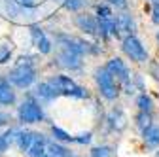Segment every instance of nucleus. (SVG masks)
<instances>
[{
	"instance_id": "1",
	"label": "nucleus",
	"mask_w": 159,
	"mask_h": 157,
	"mask_svg": "<svg viewBox=\"0 0 159 157\" xmlns=\"http://www.w3.org/2000/svg\"><path fill=\"white\" fill-rule=\"evenodd\" d=\"M17 115H19V121L21 123H38V121L44 119V110L32 96H29L27 101L21 102Z\"/></svg>"
},
{
	"instance_id": "2",
	"label": "nucleus",
	"mask_w": 159,
	"mask_h": 157,
	"mask_svg": "<svg viewBox=\"0 0 159 157\" xmlns=\"http://www.w3.org/2000/svg\"><path fill=\"white\" fill-rule=\"evenodd\" d=\"M8 80L17 85V87H21V89H27L34 80H36V72L34 68L29 65V63H19L8 76Z\"/></svg>"
},
{
	"instance_id": "3",
	"label": "nucleus",
	"mask_w": 159,
	"mask_h": 157,
	"mask_svg": "<svg viewBox=\"0 0 159 157\" xmlns=\"http://www.w3.org/2000/svg\"><path fill=\"white\" fill-rule=\"evenodd\" d=\"M95 80L98 83V89H101V95L108 101H114L117 96V85L114 82V76L106 70V68H98L95 72Z\"/></svg>"
},
{
	"instance_id": "4",
	"label": "nucleus",
	"mask_w": 159,
	"mask_h": 157,
	"mask_svg": "<svg viewBox=\"0 0 159 157\" xmlns=\"http://www.w3.org/2000/svg\"><path fill=\"white\" fill-rule=\"evenodd\" d=\"M123 51L125 55L131 59V61H136V63H146L148 61V53L144 49V46L140 44V40L134 36V34H129L123 38Z\"/></svg>"
},
{
	"instance_id": "5",
	"label": "nucleus",
	"mask_w": 159,
	"mask_h": 157,
	"mask_svg": "<svg viewBox=\"0 0 159 157\" xmlns=\"http://www.w3.org/2000/svg\"><path fill=\"white\" fill-rule=\"evenodd\" d=\"M112 76H116L119 82H123L125 83V87H127V93H133V85L129 83V68L125 66V63L121 61V59H110L108 61V65L104 66Z\"/></svg>"
},
{
	"instance_id": "6",
	"label": "nucleus",
	"mask_w": 159,
	"mask_h": 157,
	"mask_svg": "<svg viewBox=\"0 0 159 157\" xmlns=\"http://www.w3.org/2000/svg\"><path fill=\"white\" fill-rule=\"evenodd\" d=\"M48 83H49L59 95H68V96H72L74 91H76V87H78L68 76H55V78H51Z\"/></svg>"
},
{
	"instance_id": "7",
	"label": "nucleus",
	"mask_w": 159,
	"mask_h": 157,
	"mask_svg": "<svg viewBox=\"0 0 159 157\" xmlns=\"http://www.w3.org/2000/svg\"><path fill=\"white\" fill-rule=\"evenodd\" d=\"M2 4H4L8 15L13 17V19L15 17H25V19L34 17V10L32 8H25V6H21L19 2H15V0H2Z\"/></svg>"
},
{
	"instance_id": "8",
	"label": "nucleus",
	"mask_w": 159,
	"mask_h": 157,
	"mask_svg": "<svg viewBox=\"0 0 159 157\" xmlns=\"http://www.w3.org/2000/svg\"><path fill=\"white\" fill-rule=\"evenodd\" d=\"M30 36H32V42H34V46L38 47L40 53H49L51 51V42L48 40V36L44 34V30L38 25H34L30 29Z\"/></svg>"
},
{
	"instance_id": "9",
	"label": "nucleus",
	"mask_w": 159,
	"mask_h": 157,
	"mask_svg": "<svg viewBox=\"0 0 159 157\" xmlns=\"http://www.w3.org/2000/svg\"><path fill=\"white\" fill-rule=\"evenodd\" d=\"M46 144H48V140L44 138V134L34 132L32 142H30V146L27 150V155L29 157H40V155H44L46 153Z\"/></svg>"
},
{
	"instance_id": "10",
	"label": "nucleus",
	"mask_w": 159,
	"mask_h": 157,
	"mask_svg": "<svg viewBox=\"0 0 159 157\" xmlns=\"http://www.w3.org/2000/svg\"><path fill=\"white\" fill-rule=\"evenodd\" d=\"M76 25L82 29L85 34H98V23L93 15H78Z\"/></svg>"
},
{
	"instance_id": "11",
	"label": "nucleus",
	"mask_w": 159,
	"mask_h": 157,
	"mask_svg": "<svg viewBox=\"0 0 159 157\" xmlns=\"http://www.w3.org/2000/svg\"><path fill=\"white\" fill-rule=\"evenodd\" d=\"M59 59H61V63H63L66 68L76 70V68L82 66V55H76V53H72V51H68V49H65V47H63L61 55H59Z\"/></svg>"
},
{
	"instance_id": "12",
	"label": "nucleus",
	"mask_w": 159,
	"mask_h": 157,
	"mask_svg": "<svg viewBox=\"0 0 159 157\" xmlns=\"http://www.w3.org/2000/svg\"><path fill=\"white\" fill-rule=\"evenodd\" d=\"M15 102V93L10 87L6 80H0V104L2 106H11Z\"/></svg>"
},
{
	"instance_id": "13",
	"label": "nucleus",
	"mask_w": 159,
	"mask_h": 157,
	"mask_svg": "<svg viewBox=\"0 0 159 157\" xmlns=\"http://www.w3.org/2000/svg\"><path fill=\"white\" fill-rule=\"evenodd\" d=\"M116 25H117V32L119 30H123L127 34H133L134 32V21H133V17L129 13H119L116 17Z\"/></svg>"
},
{
	"instance_id": "14",
	"label": "nucleus",
	"mask_w": 159,
	"mask_h": 157,
	"mask_svg": "<svg viewBox=\"0 0 159 157\" xmlns=\"http://www.w3.org/2000/svg\"><path fill=\"white\" fill-rule=\"evenodd\" d=\"M36 96L40 101H44V102H49V101H53L55 96H59V93L49 85V83H40L38 87H36Z\"/></svg>"
},
{
	"instance_id": "15",
	"label": "nucleus",
	"mask_w": 159,
	"mask_h": 157,
	"mask_svg": "<svg viewBox=\"0 0 159 157\" xmlns=\"http://www.w3.org/2000/svg\"><path fill=\"white\" fill-rule=\"evenodd\" d=\"M46 153L49 157H72L70 150H66L65 146L57 144V142H48L46 144Z\"/></svg>"
},
{
	"instance_id": "16",
	"label": "nucleus",
	"mask_w": 159,
	"mask_h": 157,
	"mask_svg": "<svg viewBox=\"0 0 159 157\" xmlns=\"http://www.w3.org/2000/svg\"><path fill=\"white\" fill-rule=\"evenodd\" d=\"M144 134V142L152 148H157L159 146V125H150L146 131H142Z\"/></svg>"
},
{
	"instance_id": "17",
	"label": "nucleus",
	"mask_w": 159,
	"mask_h": 157,
	"mask_svg": "<svg viewBox=\"0 0 159 157\" xmlns=\"http://www.w3.org/2000/svg\"><path fill=\"white\" fill-rule=\"evenodd\" d=\"M32 136H34L32 131H17L15 140H17V146H19V150H21L23 153L29 150V146H30V142H32Z\"/></svg>"
},
{
	"instance_id": "18",
	"label": "nucleus",
	"mask_w": 159,
	"mask_h": 157,
	"mask_svg": "<svg viewBox=\"0 0 159 157\" xmlns=\"http://www.w3.org/2000/svg\"><path fill=\"white\" fill-rule=\"evenodd\" d=\"M108 119H110L112 129H116V131H123V129H125V115H123V112L119 110V108L110 114Z\"/></svg>"
},
{
	"instance_id": "19",
	"label": "nucleus",
	"mask_w": 159,
	"mask_h": 157,
	"mask_svg": "<svg viewBox=\"0 0 159 157\" xmlns=\"http://www.w3.org/2000/svg\"><path fill=\"white\" fill-rule=\"evenodd\" d=\"M136 125H138V129H140V131H146L152 125V115H150V112H140V114H138Z\"/></svg>"
},
{
	"instance_id": "20",
	"label": "nucleus",
	"mask_w": 159,
	"mask_h": 157,
	"mask_svg": "<svg viewBox=\"0 0 159 157\" xmlns=\"http://www.w3.org/2000/svg\"><path fill=\"white\" fill-rule=\"evenodd\" d=\"M51 132L55 136V140H61V142H74V136H70L68 132H65L63 129H59V127H51Z\"/></svg>"
},
{
	"instance_id": "21",
	"label": "nucleus",
	"mask_w": 159,
	"mask_h": 157,
	"mask_svg": "<svg viewBox=\"0 0 159 157\" xmlns=\"http://www.w3.org/2000/svg\"><path fill=\"white\" fill-rule=\"evenodd\" d=\"M136 104H138V108H140V112H150L152 110V99H150V96L148 95H140V96H138V99H136Z\"/></svg>"
},
{
	"instance_id": "22",
	"label": "nucleus",
	"mask_w": 159,
	"mask_h": 157,
	"mask_svg": "<svg viewBox=\"0 0 159 157\" xmlns=\"http://www.w3.org/2000/svg\"><path fill=\"white\" fill-rule=\"evenodd\" d=\"M91 155H93V157H112V148H108V146H98V148H93Z\"/></svg>"
},
{
	"instance_id": "23",
	"label": "nucleus",
	"mask_w": 159,
	"mask_h": 157,
	"mask_svg": "<svg viewBox=\"0 0 159 157\" xmlns=\"http://www.w3.org/2000/svg\"><path fill=\"white\" fill-rule=\"evenodd\" d=\"M85 4V0H65V8L70 10V11H78V10H82Z\"/></svg>"
},
{
	"instance_id": "24",
	"label": "nucleus",
	"mask_w": 159,
	"mask_h": 157,
	"mask_svg": "<svg viewBox=\"0 0 159 157\" xmlns=\"http://www.w3.org/2000/svg\"><path fill=\"white\" fill-rule=\"evenodd\" d=\"M10 57H11V49H10L8 46H0V65L8 63Z\"/></svg>"
},
{
	"instance_id": "25",
	"label": "nucleus",
	"mask_w": 159,
	"mask_h": 157,
	"mask_svg": "<svg viewBox=\"0 0 159 157\" xmlns=\"http://www.w3.org/2000/svg\"><path fill=\"white\" fill-rule=\"evenodd\" d=\"M97 15H98V19H110L112 10L108 6H97Z\"/></svg>"
},
{
	"instance_id": "26",
	"label": "nucleus",
	"mask_w": 159,
	"mask_h": 157,
	"mask_svg": "<svg viewBox=\"0 0 159 157\" xmlns=\"http://www.w3.org/2000/svg\"><path fill=\"white\" fill-rule=\"evenodd\" d=\"M74 142H78V144H89L91 142V132H82L80 136L74 138Z\"/></svg>"
},
{
	"instance_id": "27",
	"label": "nucleus",
	"mask_w": 159,
	"mask_h": 157,
	"mask_svg": "<svg viewBox=\"0 0 159 157\" xmlns=\"http://www.w3.org/2000/svg\"><path fill=\"white\" fill-rule=\"evenodd\" d=\"M153 17H152V21L155 23V25H159V2H153Z\"/></svg>"
},
{
	"instance_id": "28",
	"label": "nucleus",
	"mask_w": 159,
	"mask_h": 157,
	"mask_svg": "<svg viewBox=\"0 0 159 157\" xmlns=\"http://www.w3.org/2000/svg\"><path fill=\"white\" fill-rule=\"evenodd\" d=\"M15 2H19V4L25 6V8H34L38 4V0H15Z\"/></svg>"
},
{
	"instance_id": "29",
	"label": "nucleus",
	"mask_w": 159,
	"mask_h": 157,
	"mask_svg": "<svg viewBox=\"0 0 159 157\" xmlns=\"http://www.w3.org/2000/svg\"><path fill=\"white\" fill-rule=\"evenodd\" d=\"M8 142H6V138H4V134H0V153H4L6 150H8Z\"/></svg>"
},
{
	"instance_id": "30",
	"label": "nucleus",
	"mask_w": 159,
	"mask_h": 157,
	"mask_svg": "<svg viewBox=\"0 0 159 157\" xmlns=\"http://www.w3.org/2000/svg\"><path fill=\"white\" fill-rule=\"evenodd\" d=\"M108 2H110L112 6H116V8H125V6H127L125 0H108Z\"/></svg>"
},
{
	"instance_id": "31",
	"label": "nucleus",
	"mask_w": 159,
	"mask_h": 157,
	"mask_svg": "<svg viewBox=\"0 0 159 157\" xmlns=\"http://www.w3.org/2000/svg\"><path fill=\"white\" fill-rule=\"evenodd\" d=\"M10 121V115L8 114H2V112H0V127H2V125H6Z\"/></svg>"
},
{
	"instance_id": "32",
	"label": "nucleus",
	"mask_w": 159,
	"mask_h": 157,
	"mask_svg": "<svg viewBox=\"0 0 159 157\" xmlns=\"http://www.w3.org/2000/svg\"><path fill=\"white\" fill-rule=\"evenodd\" d=\"M40 157H49V155H48V153H44V155H40Z\"/></svg>"
},
{
	"instance_id": "33",
	"label": "nucleus",
	"mask_w": 159,
	"mask_h": 157,
	"mask_svg": "<svg viewBox=\"0 0 159 157\" xmlns=\"http://www.w3.org/2000/svg\"><path fill=\"white\" fill-rule=\"evenodd\" d=\"M153 2H159V0H153Z\"/></svg>"
},
{
	"instance_id": "34",
	"label": "nucleus",
	"mask_w": 159,
	"mask_h": 157,
	"mask_svg": "<svg viewBox=\"0 0 159 157\" xmlns=\"http://www.w3.org/2000/svg\"><path fill=\"white\" fill-rule=\"evenodd\" d=\"M157 40H159V34H157Z\"/></svg>"
},
{
	"instance_id": "35",
	"label": "nucleus",
	"mask_w": 159,
	"mask_h": 157,
	"mask_svg": "<svg viewBox=\"0 0 159 157\" xmlns=\"http://www.w3.org/2000/svg\"><path fill=\"white\" fill-rule=\"evenodd\" d=\"M157 157H159V151H157Z\"/></svg>"
}]
</instances>
